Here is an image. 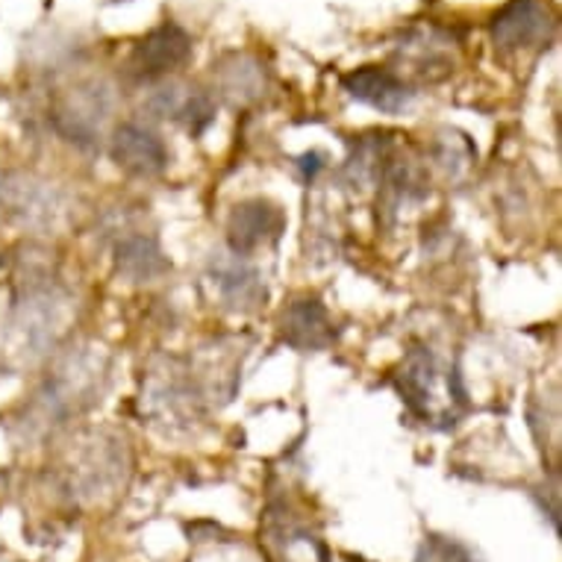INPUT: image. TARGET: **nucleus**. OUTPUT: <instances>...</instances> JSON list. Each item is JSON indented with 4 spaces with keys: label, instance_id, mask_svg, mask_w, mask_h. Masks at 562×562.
<instances>
[{
    "label": "nucleus",
    "instance_id": "nucleus-1",
    "mask_svg": "<svg viewBox=\"0 0 562 562\" xmlns=\"http://www.w3.org/2000/svg\"><path fill=\"white\" fill-rule=\"evenodd\" d=\"M395 386L415 418L434 427H453L465 413V389L460 371L445 366L430 348H413L401 362Z\"/></svg>",
    "mask_w": 562,
    "mask_h": 562
},
{
    "label": "nucleus",
    "instance_id": "nucleus-2",
    "mask_svg": "<svg viewBox=\"0 0 562 562\" xmlns=\"http://www.w3.org/2000/svg\"><path fill=\"white\" fill-rule=\"evenodd\" d=\"M103 383H106V362L98 348H80L77 353H68L56 371L47 380L45 389L38 392L36 413L42 422L47 418H65L71 413H83L86 406L101 401Z\"/></svg>",
    "mask_w": 562,
    "mask_h": 562
},
{
    "label": "nucleus",
    "instance_id": "nucleus-3",
    "mask_svg": "<svg viewBox=\"0 0 562 562\" xmlns=\"http://www.w3.org/2000/svg\"><path fill=\"white\" fill-rule=\"evenodd\" d=\"M259 548L268 562H330L322 536L286 507H268L259 530Z\"/></svg>",
    "mask_w": 562,
    "mask_h": 562
},
{
    "label": "nucleus",
    "instance_id": "nucleus-4",
    "mask_svg": "<svg viewBox=\"0 0 562 562\" xmlns=\"http://www.w3.org/2000/svg\"><path fill=\"white\" fill-rule=\"evenodd\" d=\"M553 33V15L542 0H509L492 19V42L501 50H527L548 42Z\"/></svg>",
    "mask_w": 562,
    "mask_h": 562
},
{
    "label": "nucleus",
    "instance_id": "nucleus-5",
    "mask_svg": "<svg viewBox=\"0 0 562 562\" xmlns=\"http://www.w3.org/2000/svg\"><path fill=\"white\" fill-rule=\"evenodd\" d=\"M189 56H192V38L186 36V30L177 24H162L138 42L130 56V68L138 80H159L177 71Z\"/></svg>",
    "mask_w": 562,
    "mask_h": 562
},
{
    "label": "nucleus",
    "instance_id": "nucleus-6",
    "mask_svg": "<svg viewBox=\"0 0 562 562\" xmlns=\"http://www.w3.org/2000/svg\"><path fill=\"white\" fill-rule=\"evenodd\" d=\"M341 86L353 101L366 103L371 110L389 112V115L404 112L415 98L413 86H406L401 77L392 75L389 68H378V65H366V68L350 71L341 80Z\"/></svg>",
    "mask_w": 562,
    "mask_h": 562
},
{
    "label": "nucleus",
    "instance_id": "nucleus-7",
    "mask_svg": "<svg viewBox=\"0 0 562 562\" xmlns=\"http://www.w3.org/2000/svg\"><path fill=\"white\" fill-rule=\"evenodd\" d=\"M112 159L130 175L154 177L166 168L168 154L162 138L154 130L142 127L136 121H127L112 136Z\"/></svg>",
    "mask_w": 562,
    "mask_h": 562
},
{
    "label": "nucleus",
    "instance_id": "nucleus-8",
    "mask_svg": "<svg viewBox=\"0 0 562 562\" xmlns=\"http://www.w3.org/2000/svg\"><path fill=\"white\" fill-rule=\"evenodd\" d=\"M280 231H283V215L277 206L266 201L241 203L231 218L233 254H248L268 241H277Z\"/></svg>",
    "mask_w": 562,
    "mask_h": 562
},
{
    "label": "nucleus",
    "instance_id": "nucleus-9",
    "mask_svg": "<svg viewBox=\"0 0 562 562\" xmlns=\"http://www.w3.org/2000/svg\"><path fill=\"white\" fill-rule=\"evenodd\" d=\"M283 339L297 350H322L336 339L333 322L322 301H295L283 315Z\"/></svg>",
    "mask_w": 562,
    "mask_h": 562
},
{
    "label": "nucleus",
    "instance_id": "nucleus-10",
    "mask_svg": "<svg viewBox=\"0 0 562 562\" xmlns=\"http://www.w3.org/2000/svg\"><path fill=\"white\" fill-rule=\"evenodd\" d=\"M210 283H213L218 301L236 313H248L257 306L259 297L266 295L259 286V274L250 266H245L241 259L239 262H218L213 268Z\"/></svg>",
    "mask_w": 562,
    "mask_h": 562
},
{
    "label": "nucleus",
    "instance_id": "nucleus-11",
    "mask_svg": "<svg viewBox=\"0 0 562 562\" xmlns=\"http://www.w3.org/2000/svg\"><path fill=\"white\" fill-rule=\"evenodd\" d=\"M168 262L159 254L157 241L145 236H133L119 248V271L133 280V283H148L157 274H162Z\"/></svg>",
    "mask_w": 562,
    "mask_h": 562
},
{
    "label": "nucleus",
    "instance_id": "nucleus-12",
    "mask_svg": "<svg viewBox=\"0 0 562 562\" xmlns=\"http://www.w3.org/2000/svg\"><path fill=\"white\" fill-rule=\"evenodd\" d=\"M415 562H483L469 544L451 536H427Z\"/></svg>",
    "mask_w": 562,
    "mask_h": 562
},
{
    "label": "nucleus",
    "instance_id": "nucleus-13",
    "mask_svg": "<svg viewBox=\"0 0 562 562\" xmlns=\"http://www.w3.org/2000/svg\"><path fill=\"white\" fill-rule=\"evenodd\" d=\"M259 86H262V77H259L257 65H233L224 71L222 89L224 94H231L236 103H245L250 98H257Z\"/></svg>",
    "mask_w": 562,
    "mask_h": 562
}]
</instances>
